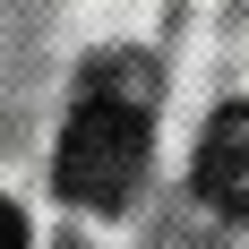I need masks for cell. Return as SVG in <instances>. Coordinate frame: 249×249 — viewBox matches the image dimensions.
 I'll return each mask as SVG.
<instances>
[{
  "label": "cell",
  "instance_id": "obj_1",
  "mask_svg": "<svg viewBox=\"0 0 249 249\" xmlns=\"http://www.w3.org/2000/svg\"><path fill=\"white\" fill-rule=\"evenodd\" d=\"M60 189L77 206H121L146 172V121H138V103H112V95H86L60 129Z\"/></svg>",
  "mask_w": 249,
  "mask_h": 249
},
{
  "label": "cell",
  "instance_id": "obj_3",
  "mask_svg": "<svg viewBox=\"0 0 249 249\" xmlns=\"http://www.w3.org/2000/svg\"><path fill=\"white\" fill-rule=\"evenodd\" d=\"M0 249H26V215H18L9 198H0Z\"/></svg>",
  "mask_w": 249,
  "mask_h": 249
},
{
  "label": "cell",
  "instance_id": "obj_2",
  "mask_svg": "<svg viewBox=\"0 0 249 249\" xmlns=\"http://www.w3.org/2000/svg\"><path fill=\"white\" fill-rule=\"evenodd\" d=\"M198 189L206 206L224 215H249V103H224L198 138Z\"/></svg>",
  "mask_w": 249,
  "mask_h": 249
}]
</instances>
